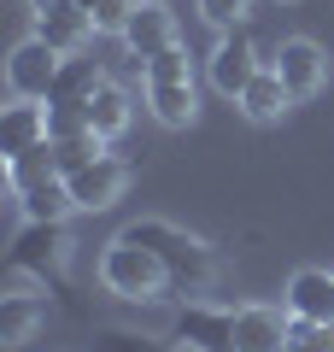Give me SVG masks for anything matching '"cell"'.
<instances>
[{
	"label": "cell",
	"mask_w": 334,
	"mask_h": 352,
	"mask_svg": "<svg viewBox=\"0 0 334 352\" xmlns=\"http://www.w3.org/2000/svg\"><path fill=\"white\" fill-rule=\"evenodd\" d=\"M65 258H71V235H65V223H30V217H24L6 270H12V276L47 282V276H59V270H65Z\"/></svg>",
	"instance_id": "cell-4"
},
{
	"label": "cell",
	"mask_w": 334,
	"mask_h": 352,
	"mask_svg": "<svg viewBox=\"0 0 334 352\" xmlns=\"http://www.w3.org/2000/svg\"><path fill=\"white\" fill-rule=\"evenodd\" d=\"M76 6H82V12H88V18H94V0H76Z\"/></svg>",
	"instance_id": "cell-27"
},
{
	"label": "cell",
	"mask_w": 334,
	"mask_h": 352,
	"mask_svg": "<svg viewBox=\"0 0 334 352\" xmlns=\"http://www.w3.org/2000/svg\"><path fill=\"white\" fill-rule=\"evenodd\" d=\"M94 352H176V346H164V340H153V335H135V329H106V335L94 340Z\"/></svg>",
	"instance_id": "cell-24"
},
{
	"label": "cell",
	"mask_w": 334,
	"mask_h": 352,
	"mask_svg": "<svg viewBox=\"0 0 334 352\" xmlns=\"http://www.w3.org/2000/svg\"><path fill=\"white\" fill-rule=\"evenodd\" d=\"M12 200H18V212H24L30 223H65V217L76 212V200H71V182H65V176H47V182H36V188L12 194Z\"/></svg>",
	"instance_id": "cell-17"
},
{
	"label": "cell",
	"mask_w": 334,
	"mask_h": 352,
	"mask_svg": "<svg viewBox=\"0 0 334 352\" xmlns=\"http://www.w3.org/2000/svg\"><path fill=\"white\" fill-rule=\"evenodd\" d=\"M141 82H147V106L164 129H188L199 118V88H194V65H188L182 41L141 65Z\"/></svg>",
	"instance_id": "cell-3"
},
{
	"label": "cell",
	"mask_w": 334,
	"mask_h": 352,
	"mask_svg": "<svg viewBox=\"0 0 334 352\" xmlns=\"http://www.w3.org/2000/svg\"><path fill=\"white\" fill-rule=\"evenodd\" d=\"M100 288H106L111 300H124V305L176 300L170 270L159 264V252L141 247V241H129V235H111L106 241V252H100Z\"/></svg>",
	"instance_id": "cell-2"
},
{
	"label": "cell",
	"mask_w": 334,
	"mask_h": 352,
	"mask_svg": "<svg viewBox=\"0 0 334 352\" xmlns=\"http://www.w3.org/2000/svg\"><path fill=\"white\" fill-rule=\"evenodd\" d=\"M41 141H53L47 100H24V94H12V100L0 106V159H18V153L41 147Z\"/></svg>",
	"instance_id": "cell-10"
},
{
	"label": "cell",
	"mask_w": 334,
	"mask_h": 352,
	"mask_svg": "<svg viewBox=\"0 0 334 352\" xmlns=\"http://www.w3.org/2000/svg\"><path fill=\"white\" fill-rule=\"evenodd\" d=\"M65 182H71L76 212H111V206L124 200V188H129V164L118 159V153H100V159L76 164Z\"/></svg>",
	"instance_id": "cell-7"
},
{
	"label": "cell",
	"mask_w": 334,
	"mask_h": 352,
	"mask_svg": "<svg viewBox=\"0 0 334 352\" xmlns=\"http://www.w3.org/2000/svg\"><path fill=\"white\" fill-rule=\"evenodd\" d=\"M264 65L270 59H258V47H252L247 30H223L217 47H211V59H205V76H211V88H217L223 100H241V88H247Z\"/></svg>",
	"instance_id": "cell-5"
},
{
	"label": "cell",
	"mask_w": 334,
	"mask_h": 352,
	"mask_svg": "<svg viewBox=\"0 0 334 352\" xmlns=\"http://www.w3.org/2000/svg\"><path fill=\"white\" fill-rule=\"evenodd\" d=\"M100 82H106L100 59L76 53V59H65V65H59V76H53V94H47V106H88V100L100 94Z\"/></svg>",
	"instance_id": "cell-15"
},
{
	"label": "cell",
	"mask_w": 334,
	"mask_h": 352,
	"mask_svg": "<svg viewBox=\"0 0 334 352\" xmlns=\"http://www.w3.org/2000/svg\"><path fill=\"white\" fill-rule=\"evenodd\" d=\"M118 235H129V241H141V247L159 252V264L170 270L176 300H188V294H211V288L223 282L217 247H211V241H199V235H188V229L170 223V217H135V223H124Z\"/></svg>",
	"instance_id": "cell-1"
},
{
	"label": "cell",
	"mask_w": 334,
	"mask_h": 352,
	"mask_svg": "<svg viewBox=\"0 0 334 352\" xmlns=\"http://www.w3.org/2000/svg\"><path fill=\"white\" fill-rule=\"evenodd\" d=\"M282 6H299V0H282Z\"/></svg>",
	"instance_id": "cell-28"
},
{
	"label": "cell",
	"mask_w": 334,
	"mask_h": 352,
	"mask_svg": "<svg viewBox=\"0 0 334 352\" xmlns=\"http://www.w3.org/2000/svg\"><path fill=\"white\" fill-rule=\"evenodd\" d=\"M30 12L36 18H59V12H82L76 0H30Z\"/></svg>",
	"instance_id": "cell-26"
},
{
	"label": "cell",
	"mask_w": 334,
	"mask_h": 352,
	"mask_svg": "<svg viewBox=\"0 0 334 352\" xmlns=\"http://www.w3.org/2000/svg\"><path fill=\"white\" fill-rule=\"evenodd\" d=\"M199 18L223 36V30H241L252 18V0H199Z\"/></svg>",
	"instance_id": "cell-23"
},
{
	"label": "cell",
	"mask_w": 334,
	"mask_h": 352,
	"mask_svg": "<svg viewBox=\"0 0 334 352\" xmlns=\"http://www.w3.org/2000/svg\"><path fill=\"white\" fill-rule=\"evenodd\" d=\"M287 305H235V346L241 352H287Z\"/></svg>",
	"instance_id": "cell-12"
},
{
	"label": "cell",
	"mask_w": 334,
	"mask_h": 352,
	"mask_svg": "<svg viewBox=\"0 0 334 352\" xmlns=\"http://www.w3.org/2000/svg\"><path fill=\"white\" fill-rule=\"evenodd\" d=\"M282 305L287 317H305V323H334V270H293Z\"/></svg>",
	"instance_id": "cell-13"
},
{
	"label": "cell",
	"mask_w": 334,
	"mask_h": 352,
	"mask_svg": "<svg viewBox=\"0 0 334 352\" xmlns=\"http://www.w3.org/2000/svg\"><path fill=\"white\" fill-rule=\"evenodd\" d=\"M111 141H100L94 129H82V135H65V141H53V153H59V176H71L76 164H88V159H100Z\"/></svg>",
	"instance_id": "cell-21"
},
{
	"label": "cell",
	"mask_w": 334,
	"mask_h": 352,
	"mask_svg": "<svg viewBox=\"0 0 334 352\" xmlns=\"http://www.w3.org/2000/svg\"><path fill=\"white\" fill-rule=\"evenodd\" d=\"M287 352H334V323H305V317H293V323H287Z\"/></svg>",
	"instance_id": "cell-22"
},
{
	"label": "cell",
	"mask_w": 334,
	"mask_h": 352,
	"mask_svg": "<svg viewBox=\"0 0 334 352\" xmlns=\"http://www.w3.org/2000/svg\"><path fill=\"white\" fill-rule=\"evenodd\" d=\"M170 340H176V352H241L235 346V311L199 305V300H188L182 311H176Z\"/></svg>",
	"instance_id": "cell-6"
},
{
	"label": "cell",
	"mask_w": 334,
	"mask_h": 352,
	"mask_svg": "<svg viewBox=\"0 0 334 352\" xmlns=\"http://www.w3.org/2000/svg\"><path fill=\"white\" fill-rule=\"evenodd\" d=\"M241 112L252 118V124H276V118L287 112V106H293V94H287V82H282V71H276V65H264L258 76H252L247 88H241Z\"/></svg>",
	"instance_id": "cell-14"
},
{
	"label": "cell",
	"mask_w": 334,
	"mask_h": 352,
	"mask_svg": "<svg viewBox=\"0 0 334 352\" xmlns=\"http://www.w3.org/2000/svg\"><path fill=\"white\" fill-rule=\"evenodd\" d=\"M270 65L282 71V82H287V94H293V106H299V100H317L322 88H329V53H322L311 36H287L282 47H276Z\"/></svg>",
	"instance_id": "cell-8"
},
{
	"label": "cell",
	"mask_w": 334,
	"mask_h": 352,
	"mask_svg": "<svg viewBox=\"0 0 334 352\" xmlns=\"http://www.w3.org/2000/svg\"><path fill=\"white\" fill-rule=\"evenodd\" d=\"M59 53L47 47L41 36H24L6 59V94H24V100H47L53 94V76H59Z\"/></svg>",
	"instance_id": "cell-9"
},
{
	"label": "cell",
	"mask_w": 334,
	"mask_h": 352,
	"mask_svg": "<svg viewBox=\"0 0 334 352\" xmlns=\"http://www.w3.org/2000/svg\"><path fill=\"white\" fill-rule=\"evenodd\" d=\"M47 176H59V153H53V141L18 153V159H6V188H12V194L36 188V182H47Z\"/></svg>",
	"instance_id": "cell-20"
},
{
	"label": "cell",
	"mask_w": 334,
	"mask_h": 352,
	"mask_svg": "<svg viewBox=\"0 0 334 352\" xmlns=\"http://www.w3.org/2000/svg\"><path fill=\"white\" fill-rule=\"evenodd\" d=\"M141 0H94V30L100 36H124V24L135 18Z\"/></svg>",
	"instance_id": "cell-25"
},
{
	"label": "cell",
	"mask_w": 334,
	"mask_h": 352,
	"mask_svg": "<svg viewBox=\"0 0 334 352\" xmlns=\"http://www.w3.org/2000/svg\"><path fill=\"white\" fill-rule=\"evenodd\" d=\"M47 323V300L41 294H0V346H24L36 329Z\"/></svg>",
	"instance_id": "cell-16"
},
{
	"label": "cell",
	"mask_w": 334,
	"mask_h": 352,
	"mask_svg": "<svg viewBox=\"0 0 334 352\" xmlns=\"http://www.w3.org/2000/svg\"><path fill=\"white\" fill-rule=\"evenodd\" d=\"M118 41H124V47L135 53L141 65H147V59H159L164 47H176V12L164 6V0H141V6H135V18L124 24V36H118Z\"/></svg>",
	"instance_id": "cell-11"
},
{
	"label": "cell",
	"mask_w": 334,
	"mask_h": 352,
	"mask_svg": "<svg viewBox=\"0 0 334 352\" xmlns=\"http://www.w3.org/2000/svg\"><path fill=\"white\" fill-rule=\"evenodd\" d=\"M36 36L47 41L59 59H76V53H88V41H94L100 30H94L88 12H59V18H36Z\"/></svg>",
	"instance_id": "cell-18"
},
{
	"label": "cell",
	"mask_w": 334,
	"mask_h": 352,
	"mask_svg": "<svg viewBox=\"0 0 334 352\" xmlns=\"http://www.w3.org/2000/svg\"><path fill=\"white\" fill-rule=\"evenodd\" d=\"M129 118H135V106H129V94H124V88H118V82L106 76V82H100V94L88 100V129H94L100 141H118V135L129 129Z\"/></svg>",
	"instance_id": "cell-19"
}]
</instances>
